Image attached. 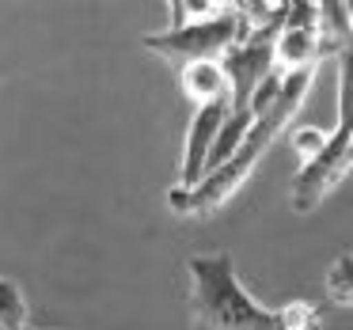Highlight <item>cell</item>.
Masks as SVG:
<instances>
[{
    "label": "cell",
    "mask_w": 353,
    "mask_h": 330,
    "mask_svg": "<svg viewBox=\"0 0 353 330\" xmlns=\"http://www.w3.org/2000/svg\"><path fill=\"white\" fill-rule=\"evenodd\" d=\"M281 80H285V72H270V76L254 87V95H251V114L254 118L266 114V110L277 103V95H281Z\"/></svg>",
    "instance_id": "13"
},
{
    "label": "cell",
    "mask_w": 353,
    "mask_h": 330,
    "mask_svg": "<svg viewBox=\"0 0 353 330\" xmlns=\"http://www.w3.org/2000/svg\"><path fill=\"white\" fill-rule=\"evenodd\" d=\"M251 125H254V114H251V110H228V118H224L221 133H216V145H213V152H209L205 175H209V171H216V167H224V163H228L232 156L239 152V145L247 141V133H251Z\"/></svg>",
    "instance_id": "6"
},
{
    "label": "cell",
    "mask_w": 353,
    "mask_h": 330,
    "mask_svg": "<svg viewBox=\"0 0 353 330\" xmlns=\"http://www.w3.org/2000/svg\"><path fill=\"white\" fill-rule=\"evenodd\" d=\"M179 84H183L186 99H194L198 107L216 103V99H228V76H224L221 61L186 65V69H179Z\"/></svg>",
    "instance_id": "5"
},
{
    "label": "cell",
    "mask_w": 353,
    "mask_h": 330,
    "mask_svg": "<svg viewBox=\"0 0 353 330\" xmlns=\"http://www.w3.org/2000/svg\"><path fill=\"white\" fill-rule=\"evenodd\" d=\"M247 34H251V23L232 4L224 16L205 19V23H186V27H168L160 34H145L141 46L152 50L156 57H163L175 69H186V65H201V61H221Z\"/></svg>",
    "instance_id": "3"
},
{
    "label": "cell",
    "mask_w": 353,
    "mask_h": 330,
    "mask_svg": "<svg viewBox=\"0 0 353 330\" xmlns=\"http://www.w3.org/2000/svg\"><path fill=\"white\" fill-rule=\"evenodd\" d=\"M353 46L345 4H319V54H342Z\"/></svg>",
    "instance_id": "7"
},
{
    "label": "cell",
    "mask_w": 353,
    "mask_h": 330,
    "mask_svg": "<svg viewBox=\"0 0 353 330\" xmlns=\"http://www.w3.org/2000/svg\"><path fill=\"white\" fill-rule=\"evenodd\" d=\"M334 137L353 145V46L338 54V125Z\"/></svg>",
    "instance_id": "8"
},
{
    "label": "cell",
    "mask_w": 353,
    "mask_h": 330,
    "mask_svg": "<svg viewBox=\"0 0 353 330\" xmlns=\"http://www.w3.org/2000/svg\"><path fill=\"white\" fill-rule=\"evenodd\" d=\"M345 19H350V34H353V0L345 4Z\"/></svg>",
    "instance_id": "15"
},
{
    "label": "cell",
    "mask_w": 353,
    "mask_h": 330,
    "mask_svg": "<svg viewBox=\"0 0 353 330\" xmlns=\"http://www.w3.org/2000/svg\"><path fill=\"white\" fill-rule=\"evenodd\" d=\"M327 300L330 304L353 307V251L338 254L327 269Z\"/></svg>",
    "instance_id": "9"
},
{
    "label": "cell",
    "mask_w": 353,
    "mask_h": 330,
    "mask_svg": "<svg viewBox=\"0 0 353 330\" xmlns=\"http://www.w3.org/2000/svg\"><path fill=\"white\" fill-rule=\"evenodd\" d=\"M350 167H353V145H350Z\"/></svg>",
    "instance_id": "16"
},
{
    "label": "cell",
    "mask_w": 353,
    "mask_h": 330,
    "mask_svg": "<svg viewBox=\"0 0 353 330\" xmlns=\"http://www.w3.org/2000/svg\"><path fill=\"white\" fill-rule=\"evenodd\" d=\"M312 80H315V69L285 72L277 103L266 110V114L254 118V125H251V133H247V141L239 145V152L232 156L224 167L209 171V175L194 186V190L171 186V190H168V205L175 209V213H186V216H209V213H216V209H221L224 201H228L232 194H236L239 186L251 178V171L259 167V160L266 156V148L274 145V141L281 137L285 125L296 118V110H300V103H304L307 87H312Z\"/></svg>",
    "instance_id": "1"
},
{
    "label": "cell",
    "mask_w": 353,
    "mask_h": 330,
    "mask_svg": "<svg viewBox=\"0 0 353 330\" xmlns=\"http://www.w3.org/2000/svg\"><path fill=\"white\" fill-rule=\"evenodd\" d=\"M319 319H323V311L312 300H292V304L281 307V330H315Z\"/></svg>",
    "instance_id": "12"
},
{
    "label": "cell",
    "mask_w": 353,
    "mask_h": 330,
    "mask_svg": "<svg viewBox=\"0 0 353 330\" xmlns=\"http://www.w3.org/2000/svg\"><path fill=\"white\" fill-rule=\"evenodd\" d=\"M0 330H4V327H0Z\"/></svg>",
    "instance_id": "17"
},
{
    "label": "cell",
    "mask_w": 353,
    "mask_h": 330,
    "mask_svg": "<svg viewBox=\"0 0 353 330\" xmlns=\"http://www.w3.org/2000/svg\"><path fill=\"white\" fill-rule=\"evenodd\" d=\"M186 266L194 330H281V311L262 307L243 289L232 254H194Z\"/></svg>",
    "instance_id": "2"
},
{
    "label": "cell",
    "mask_w": 353,
    "mask_h": 330,
    "mask_svg": "<svg viewBox=\"0 0 353 330\" xmlns=\"http://www.w3.org/2000/svg\"><path fill=\"white\" fill-rule=\"evenodd\" d=\"M232 103L228 99H216V103H205V107L194 110L190 125H186V148H183V175H179V186L183 190H194V186L205 178V163H209V152L216 145V133H221L224 118H228Z\"/></svg>",
    "instance_id": "4"
},
{
    "label": "cell",
    "mask_w": 353,
    "mask_h": 330,
    "mask_svg": "<svg viewBox=\"0 0 353 330\" xmlns=\"http://www.w3.org/2000/svg\"><path fill=\"white\" fill-rule=\"evenodd\" d=\"M232 4H205V0H175L168 4L171 12V27H186V23H205V19L224 16Z\"/></svg>",
    "instance_id": "11"
},
{
    "label": "cell",
    "mask_w": 353,
    "mask_h": 330,
    "mask_svg": "<svg viewBox=\"0 0 353 330\" xmlns=\"http://www.w3.org/2000/svg\"><path fill=\"white\" fill-rule=\"evenodd\" d=\"M27 330H31V327H27Z\"/></svg>",
    "instance_id": "18"
},
{
    "label": "cell",
    "mask_w": 353,
    "mask_h": 330,
    "mask_svg": "<svg viewBox=\"0 0 353 330\" xmlns=\"http://www.w3.org/2000/svg\"><path fill=\"white\" fill-rule=\"evenodd\" d=\"M327 137H330V133L312 130V125H307V130H296V133H292V148H296V152L304 156V163H307V160H315V156L327 148Z\"/></svg>",
    "instance_id": "14"
},
{
    "label": "cell",
    "mask_w": 353,
    "mask_h": 330,
    "mask_svg": "<svg viewBox=\"0 0 353 330\" xmlns=\"http://www.w3.org/2000/svg\"><path fill=\"white\" fill-rule=\"evenodd\" d=\"M0 327L4 330H27V296L16 281L0 277Z\"/></svg>",
    "instance_id": "10"
}]
</instances>
